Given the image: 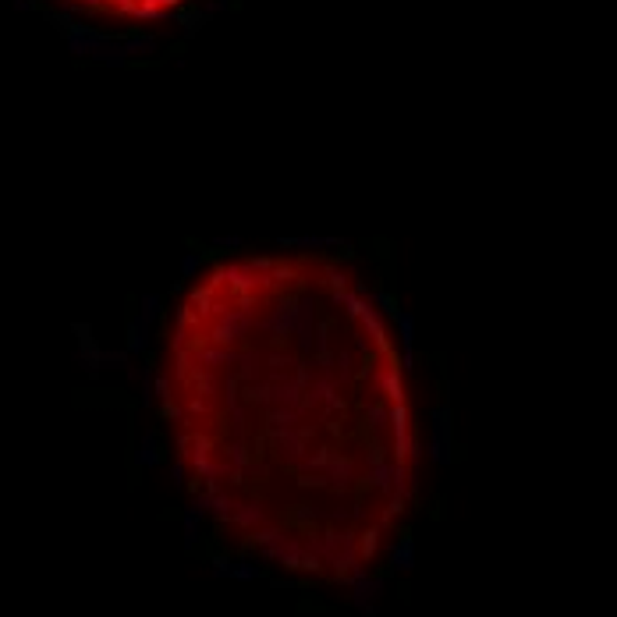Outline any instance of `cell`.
I'll list each match as a JSON object with an SVG mask.
<instances>
[{"instance_id": "obj_1", "label": "cell", "mask_w": 617, "mask_h": 617, "mask_svg": "<svg viewBox=\"0 0 617 617\" xmlns=\"http://www.w3.org/2000/svg\"><path fill=\"white\" fill-rule=\"evenodd\" d=\"M64 11H78V15H106V18H121V22H160L167 18L178 4L185 0H57Z\"/></svg>"}, {"instance_id": "obj_2", "label": "cell", "mask_w": 617, "mask_h": 617, "mask_svg": "<svg viewBox=\"0 0 617 617\" xmlns=\"http://www.w3.org/2000/svg\"><path fill=\"white\" fill-rule=\"evenodd\" d=\"M252 330H259V316L256 312H245V309H223V312H216L213 319H209V326H206V333L202 338L209 341V345H220V348H235V345H242Z\"/></svg>"}, {"instance_id": "obj_3", "label": "cell", "mask_w": 617, "mask_h": 617, "mask_svg": "<svg viewBox=\"0 0 617 617\" xmlns=\"http://www.w3.org/2000/svg\"><path fill=\"white\" fill-rule=\"evenodd\" d=\"M280 245L309 252V249H338V245H345V242H341V238H280Z\"/></svg>"}, {"instance_id": "obj_4", "label": "cell", "mask_w": 617, "mask_h": 617, "mask_svg": "<svg viewBox=\"0 0 617 617\" xmlns=\"http://www.w3.org/2000/svg\"><path fill=\"white\" fill-rule=\"evenodd\" d=\"M128 348L132 352H146L149 348V323L146 319H132V326H128Z\"/></svg>"}, {"instance_id": "obj_5", "label": "cell", "mask_w": 617, "mask_h": 617, "mask_svg": "<svg viewBox=\"0 0 617 617\" xmlns=\"http://www.w3.org/2000/svg\"><path fill=\"white\" fill-rule=\"evenodd\" d=\"M373 305L380 309V316H390V319H394V316L401 312V309H398V302H394V295H383V291H380V295H373Z\"/></svg>"}, {"instance_id": "obj_6", "label": "cell", "mask_w": 617, "mask_h": 617, "mask_svg": "<svg viewBox=\"0 0 617 617\" xmlns=\"http://www.w3.org/2000/svg\"><path fill=\"white\" fill-rule=\"evenodd\" d=\"M156 316H160V295H146V298H142V316H139V319L153 323Z\"/></svg>"}, {"instance_id": "obj_7", "label": "cell", "mask_w": 617, "mask_h": 617, "mask_svg": "<svg viewBox=\"0 0 617 617\" xmlns=\"http://www.w3.org/2000/svg\"><path fill=\"white\" fill-rule=\"evenodd\" d=\"M178 270H181V277H185V280H192V277L199 273V256H192V252H188V256H181V266H178Z\"/></svg>"}, {"instance_id": "obj_8", "label": "cell", "mask_w": 617, "mask_h": 617, "mask_svg": "<svg viewBox=\"0 0 617 617\" xmlns=\"http://www.w3.org/2000/svg\"><path fill=\"white\" fill-rule=\"evenodd\" d=\"M99 366H128V355H125V352H103V355H99Z\"/></svg>"}, {"instance_id": "obj_9", "label": "cell", "mask_w": 617, "mask_h": 617, "mask_svg": "<svg viewBox=\"0 0 617 617\" xmlns=\"http://www.w3.org/2000/svg\"><path fill=\"white\" fill-rule=\"evenodd\" d=\"M213 249H242V238H235V235H223V238H213Z\"/></svg>"}]
</instances>
